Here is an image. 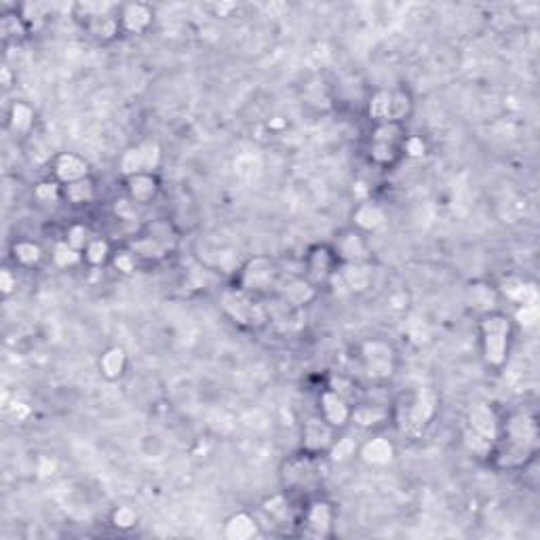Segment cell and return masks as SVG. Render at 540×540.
<instances>
[{
	"instance_id": "6da1fadb",
	"label": "cell",
	"mask_w": 540,
	"mask_h": 540,
	"mask_svg": "<svg viewBox=\"0 0 540 540\" xmlns=\"http://www.w3.org/2000/svg\"><path fill=\"white\" fill-rule=\"evenodd\" d=\"M536 422L530 414H515L507 422V445L500 452V467H519L536 449Z\"/></svg>"
},
{
	"instance_id": "7a4b0ae2",
	"label": "cell",
	"mask_w": 540,
	"mask_h": 540,
	"mask_svg": "<svg viewBox=\"0 0 540 540\" xmlns=\"http://www.w3.org/2000/svg\"><path fill=\"white\" fill-rule=\"evenodd\" d=\"M511 336V321L500 313H490L481 319V344L486 363L492 367H502L507 361Z\"/></svg>"
},
{
	"instance_id": "3957f363",
	"label": "cell",
	"mask_w": 540,
	"mask_h": 540,
	"mask_svg": "<svg viewBox=\"0 0 540 540\" xmlns=\"http://www.w3.org/2000/svg\"><path fill=\"white\" fill-rule=\"evenodd\" d=\"M435 410H437V397H435L433 391L422 389V391L412 393L408 397V403L399 406L397 420H399L401 431L408 433V435L422 433V429L433 420Z\"/></svg>"
},
{
	"instance_id": "277c9868",
	"label": "cell",
	"mask_w": 540,
	"mask_h": 540,
	"mask_svg": "<svg viewBox=\"0 0 540 540\" xmlns=\"http://www.w3.org/2000/svg\"><path fill=\"white\" fill-rule=\"evenodd\" d=\"M361 361L365 373L373 380L391 378L395 371V350L382 340H367L361 346Z\"/></svg>"
},
{
	"instance_id": "5b68a950",
	"label": "cell",
	"mask_w": 540,
	"mask_h": 540,
	"mask_svg": "<svg viewBox=\"0 0 540 540\" xmlns=\"http://www.w3.org/2000/svg\"><path fill=\"white\" fill-rule=\"evenodd\" d=\"M279 270L277 264L270 258L258 256L252 258L239 275V289L247 291V293H260V291H268L275 283H277Z\"/></svg>"
},
{
	"instance_id": "8992f818",
	"label": "cell",
	"mask_w": 540,
	"mask_h": 540,
	"mask_svg": "<svg viewBox=\"0 0 540 540\" xmlns=\"http://www.w3.org/2000/svg\"><path fill=\"white\" fill-rule=\"evenodd\" d=\"M222 308L235 321H239L243 325L264 321L262 308L258 304H254L249 293L243 291V289H228V291H224L222 293Z\"/></svg>"
},
{
	"instance_id": "52a82bcc",
	"label": "cell",
	"mask_w": 540,
	"mask_h": 540,
	"mask_svg": "<svg viewBox=\"0 0 540 540\" xmlns=\"http://www.w3.org/2000/svg\"><path fill=\"white\" fill-rule=\"evenodd\" d=\"M334 254L344 264H359L369 260L367 243L357 230H342L334 241Z\"/></svg>"
},
{
	"instance_id": "ba28073f",
	"label": "cell",
	"mask_w": 540,
	"mask_h": 540,
	"mask_svg": "<svg viewBox=\"0 0 540 540\" xmlns=\"http://www.w3.org/2000/svg\"><path fill=\"white\" fill-rule=\"evenodd\" d=\"M334 443V426L325 418H311L302 431V445L308 454L330 449Z\"/></svg>"
},
{
	"instance_id": "9c48e42d",
	"label": "cell",
	"mask_w": 540,
	"mask_h": 540,
	"mask_svg": "<svg viewBox=\"0 0 540 540\" xmlns=\"http://www.w3.org/2000/svg\"><path fill=\"white\" fill-rule=\"evenodd\" d=\"M469 431L484 437L486 441L490 443H496L498 439V418H496V412L486 406V403H477L471 408L469 412Z\"/></svg>"
},
{
	"instance_id": "30bf717a",
	"label": "cell",
	"mask_w": 540,
	"mask_h": 540,
	"mask_svg": "<svg viewBox=\"0 0 540 540\" xmlns=\"http://www.w3.org/2000/svg\"><path fill=\"white\" fill-rule=\"evenodd\" d=\"M336 254L334 249L325 247V245H317L311 249V256H308V275L315 283H323L334 275V264H336Z\"/></svg>"
},
{
	"instance_id": "8fae6325",
	"label": "cell",
	"mask_w": 540,
	"mask_h": 540,
	"mask_svg": "<svg viewBox=\"0 0 540 540\" xmlns=\"http://www.w3.org/2000/svg\"><path fill=\"white\" fill-rule=\"evenodd\" d=\"M321 410H323V418L332 426H344L350 418L348 401L344 397H340L336 391H325L321 395Z\"/></svg>"
},
{
	"instance_id": "7c38bea8",
	"label": "cell",
	"mask_w": 540,
	"mask_h": 540,
	"mask_svg": "<svg viewBox=\"0 0 540 540\" xmlns=\"http://www.w3.org/2000/svg\"><path fill=\"white\" fill-rule=\"evenodd\" d=\"M55 176L59 182L65 184L79 182L89 176V165L81 157H76V154H61L55 161Z\"/></svg>"
},
{
	"instance_id": "4fadbf2b",
	"label": "cell",
	"mask_w": 540,
	"mask_h": 540,
	"mask_svg": "<svg viewBox=\"0 0 540 540\" xmlns=\"http://www.w3.org/2000/svg\"><path fill=\"white\" fill-rule=\"evenodd\" d=\"M332 521H334V511H332L330 502L315 500L311 507H308L306 523H308V530H311L313 536H327L330 530H332Z\"/></svg>"
},
{
	"instance_id": "5bb4252c",
	"label": "cell",
	"mask_w": 540,
	"mask_h": 540,
	"mask_svg": "<svg viewBox=\"0 0 540 540\" xmlns=\"http://www.w3.org/2000/svg\"><path fill=\"white\" fill-rule=\"evenodd\" d=\"M393 456H395V445L384 437H373V439L365 441V445L361 447V458L367 462V465H373V467L389 465Z\"/></svg>"
},
{
	"instance_id": "9a60e30c",
	"label": "cell",
	"mask_w": 540,
	"mask_h": 540,
	"mask_svg": "<svg viewBox=\"0 0 540 540\" xmlns=\"http://www.w3.org/2000/svg\"><path fill=\"white\" fill-rule=\"evenodd\" d=\"M500 291H502L509 300H513V302H517V304H536V302H538V291H536V287H534L532 283L519 279V277H504V279L500 281Z\"/></svg>"
},
{
	"instance_id": "2e32d148",
	"label": "cell",
	"mask_w": 540,
	"mask_h": 540,
	"mask_svg": "<svg viewBox=\"0 0 540 540\" xmlns=\"http://www.w3.org/2000/svg\"><path fill=\"white\" fill-rule=\"evenodd\" d=\"M127 188H129V196L135 203H148L157 196L159 190V182L152 173H137L127 178Z\"/></svg>"
},
{
	"instance_id": "e0dca14e",
	"label": "cell",
	"mask_w": 540,
	"mask_h": 540,
	"mask_svg": "<svg viewBox=\"0 0 540 540\" xmlns=\"http://www.w3.org/2000/svg\"><path fill=\"white\" fill-rule=\"evenodd\" d=\"M340 281L348 287V291H365L371 283V268L367 262L344 264V268L340 270Z\"/></svg>"
},
{
	"instance_id": "ac0fdd59",
	"label": "cell",
	"mask_w": 540,
	"mask_h": 540,
	"mask_svg": "<svg viewBox=\"0 0 540 540\" xmlns=\"http://www.w3.org/2000/svg\"><path fill=\"white\" fill-rule=\"evenodd\" d=\"M121 20H123L125 30L139 34V32H144L152 24V11L146 5H141V3H131V5H127L123 9V17Z\"/></svg>"
},
{
	"instance_id": "d6986e66",
	"label": "cell",
	"mask_w": 540,
	"mask_h": 540,
	"mask_svg": "<svg viewBox=\"0 0 540 540\" xmlns=\"http://www.w3.org/2000/svg\"><path fill=\"white\" fill-rule=\"evenodd\" d=\"M258 532V525L254 521V517H249L247 513H237L226 521L224 527V536L230 540H247L254 538Z\"/></svg>"
},
{
	"instance_id": "ffe728a7",
	"label": "cell",
	"mask_w": 540,
	"mask_h": 540,
	"mask_svg": "<svg viewBox=\"0 0 540 540\" xmlns=\"http://www.w3.org/2000/svg\"><path fill=\"white\" fill-rule=\"evenodd\" d=\"M125 365H127V355L121 346H112L108 348L102 359H100V367H102V373L108 378V380H116L123 376L125 371Z\"/></svg>"
},
{
	"instance_id": "44dd1931",
	"label": "cell",
	"mask_w": 540,
	"mask_h": 540,
	"mask_svg": "<svg viewBox=\"0 0 540 540\" xmlns=\"http://www.w3.org/2000/svg\"><path fill=\"white\" fill-rule=\"evenodd\" d=\"M353 219L361 230H376L384 224V211L376 203H361L355 209Z\"/></svg>"
},
{
	"instance_id": "7402d4cb",
	"label": "cell",
	"mask_w": 540,
	"mask_h": 540,
	"mask_svg": "<svg viewBox=\"0 0 540 540\" xmlns=\"http://www.w3.org/2000/svg\"><path fill=\"white\" fill-rule=\"evenodd\" d=\"M367 112L371 118L384 123L391 121V112H393V93L391 91H376L369 100Z\"/></svg>"
},
{
	"instance_id": "603a6c76",
	"label": "cell",
	"mask_w": 540,
	"mask_h": 540,
	"mask_svg": "<svg viewBox=\"0 0 540 540\" xmlns=\"http://www.w3.org/2000/svg\"><path fill=\"white\" fill-rule=\"evenodd\" d=\"M285 300L295 304V306H302V304H308L313 298H315V287L308 283V281H302V279H293L287 283L285 291H283Z\"/></svg>"
},
{
	"instance_id": "cb8c5ba5",
	"label": "cell",
	"mask_w": 540,
	"mask_h": 540,
	"mask_svg": "<svg viewBox=\"0 0 540 540\" xmlns=\"http://www.w3.org/2000/svg\"><path fill=\"white\" fill-rule=\"evenodd\" d=\"M350 418L359 426H376L387 420V410L380 406H359L350 412Z\"/></svg>"
},
{
	"instance_id": "d4e9b609",
	"label": "cell",
	"mask_w": 540,
	"mask_h": 540,
	"mask_svg": "<svg viewBox=\"0 0 540 540\" xmlns=\"http://www.w3.org/2000/svg\"><path fill=\"white\" fill-rule=\"evenodd\" d=\"M371 139L373 144H391V146H397V141L403 139V129L399 123L395 121H384L380 123L373 133H371Z\"/></svg>"
},
{
	"instance_id": "484cf974",
	"label": "cell",
	"mask_w": 540,
	"mask_h": 540,
	"mask_svg": "<svg viewBox=\"0 0 540 540\" xmlns=\"http://www.w3.org/2000/svg\"><path fill=\"white\" fill-rule=\"evenodd\" d=\"M131 252L139 258H146V260H161L165 258L167 249L159 243L154 241L152 237H144V239H137L131 243Z\"/></svg>"
},
{
	"instance_id": "4316f807",
	"label": "cell",
	"mask_w": 540,
	"mask_h": 540,
	"mask_svg": "<svg viewBox=\"0 0 540 540\" xmlns=\"http://www.w3.org/2000/svg\"><path fill=\"white\" fill-rule=\"evenodd\" d=\"M65 196L68 201L76 203V205H83V203H89L93 201L95 196V188H93V182L89 178L85 180H79V182H72L65 186Z\"/></svg>"
},
{
	"instance_id": "83f0119b",
	"label": "cell",
	"mask_w": 540,
	"mask_h": 540,
	"mask_svg": "<svg viewBox=\"0 0 540 540\" xmlns=\"http://www.w3.org/2000/svg\"><path fill=\"white\" fill-rule=\"evenodd\" d=\"M148 237H152L154 241H159L167 252L176 247L178 237L173 233V228L169 226V222H152L148 226Z\"/></svg>"
},
{
	"instance_id": "f1b7e54d",
	"label": "cell",
	"mask_w": 540,
	"mask_h": 540,
	"mask_svg": "<svg viewBox=\"0 0 540 540\" xmlns=\"http://www.w3.org/2000/svg\"><path fill=\"white\" fill-rule=\"evenodd\" d=\"M13 256H15V260H17L20 264H24V266H34V264L40 262L43 249H40L36 243H32V241H20V243L13 245Z\"/></svg>"
},
{
	"instance_id": "f546056e",
	"label": "cell",
	"mask_w": 540,
	"mask_h": 540,
	"mask_svg": "<svg viewBox=\"0 0 540 540\" xmlns=\"http://www.w3.org/2000/svg\"><path fill=\"white\" fill-rule=\"evenodd\" d=\"M469 300L475 308H479V311H490V308L496 304L494 291L488 285H481V283H473L469 287Z\"/></svg>"
},
{
	"instance_id": "4dcf8cb0",
	"label": "cell",
	"mask_w": 540,
	"mask_h": 540,
	"mask_svg": "<svg viewBox=\"0 0 540 540\" xmlns=\"http://www.w3.org/2000/svg\"><path fill=\"white\" fill-rule=\"evenodd\" d=\"M89 28H91V32H93L98 38H102V40H108V38H112V36L116 34V30H118V24H116V20H114V17H110L108 13H102V15H95V17H91V24H89Z\"/></svg>"
},
{
	"instance_id": "1f68e13d",
	"label": "cell",
	"mask_w": 540,
	"mask_h": 540,
	"mask_svg": "<svg viewBox=\"0 0 540 540\" xmlns=\"http://www.w3.org/2000/svg\"><path fill=\"white\" fill-rule=\"evenodd\" d=\"M32 123H34V112H32L30 106H26V104H15V106L11 108V127H13V131L26 133V131H30Z\"/></svg>"
},
{
	"instance_id": "d6a6232c",
	"label": "cell",
	"mask_w": 540,
	"mask_h": 540,
	"mask_svg": "<svg viewBox=\"0 0 540 540\" xmlns=\"http://www.w3.org/2000/svg\"><path fill=\"white\" fill-rule=\"evenodd\" d=\"M141 152V161H144V171L152 173L161 163V146L157 141H144L137 146Z\"/></svg>"
},
{
	"instance_id": "836d02e7",
	"label": "cell",
	"mask_w": 540,
	"mask_h": 540,
	"mask_svg": "<svg viewBox=\"0 0 540 540\" xmlns=\"http://www.w3.org/2000/svg\"><path fill=\"white\" fill-rule=\"evenodd\" d=\"M53 260L59 268H70L81 262V254L79 249H74L70 243H57L53 249Z\"/></svg>"
},
{
	"instance_id": "e575fe53",
	"label": "cell",
	"mask_w": 540,
	"mask_h": 540,
	"mask_svg": "<svg viewBox=\"0 0 540 540\" xmlns=\"http://www.w3.org/2000/svg\"><path fill=\"white\" fill-rule=\"evenodd\" d=\"M121 171H123L127 178L137 176V173H146V171H144V161H141V152H139L137 146H135V148H129V150L123 154V159H121Z\"/></svg>"
},
{
	"instance_id": "d590c367",
	"label": "cell",
	"mask_w": 540,
	"mask_h": 540,
	"mask_svg": "<svg viewBox=\"0 0 540 540\" xmlns=\"http://www.w3.org/2000/svg\"><path fill=\"white\" fill-rule=\"evenodd\" d=\"M355 449H357L355 439H353V437H342V439H338L336 443H332L330 456H332L334 462H346L348 458L355 456Z\"/></svg>"
},
{
	"instance_id": "8d00e7d4",
	"label": "cell",
	"mask_w": 540,
	"mask_h": 540,
	"mask_svg": "<svg viewBox=\"0 0 540 540\" xmlns=\"http://www.w3.org/2000/svg\"><path fill=\"white\" fill-rule=\"evenodd\" d=\"M108 254H110V245H108L104 239H93V241H89V245L85 247V258H87L91 264H95V266L104 264V262L108 260Z\"/></svg>"
},
{
	"instance_id": "74e56055",
	"label": "cell",
	"mask_w": 540,
	"mask_h": 540,
	"mask_svg": "<svg viewBox=\"0 0 540 540\" xmlns=\"http://www.w3.org/2000/svg\"><path fill=\"white\" fill-rule=\"evenodd\" d=\"M369 154L378 165H389L397 159V148L391 144H371Z\"/></svg>"
},
{
	"instance_id": "f35d334b",
	"label": "cell",
	"mask_w": 540,
	"mask_h": 540,
	"mask_svg": "<svg viewBox=\"0 0 540 540\" xmlns=\"http://www.w3.org/2000/svg\"><path fill=\"white\" fill-rule=\"evenodd\" d=\"M264 509L279 521H287L289 519V504L285 500V496H272L264 502Z\"/></svg>"
},
{
	"instance_id": "ab89813d",
	"label": "cell",
	"mask_w": 540,
	"mask_h": 540,
	"mask_svg": "<svg viewBox=\"0 0 540 540\" xmlns=\"http://www.w3.org/2000/svg\"><path fill=\"white\" fill-rule=\"evenodd\" d=\"M410 108H412V102H410V95H408V93H403V91L393 93V112H391V121L399 123L401 118H406V116H408Z\"/></svg>"
},
{
	"instance_id": "60d3db41",
	"label": "cell",
	"mask_w": 540,
	"mask_h": 540,
	"mask_svg": "<svg viewBox=\"0 0 540 540\" xmlns=\"http://www.w3.org/2000/svg\"><path fill=\"white\" fill-rule=\"evenodd\" d=\"M65 243H70L74 249H83V247H87L89 245V230L85 228V226H81V224H76V226H72L70 230H68V241Z\"/></svg>"
},
{
	"instance_id": "b9f144b4",
	"label": "cell",
	"mask_w": 540,
	"mask_h": 540,
	"mask_svg": "<svg viewBox=\"0 0 540 540\" xmlns=\"http://www.w3.org/2000/svg\"><path fill=\"white\" fill-rule=\"evenodd\" d=\"M515 319L521 327H534L538 321V306L536 304H521L519 311L515 313Z\"/></svg>"
},
{
	"instance_id": "7bdbcfd3",
	"label": "cell",
	"mask_w": 540,
	"mask_h": 540,
	"mask_svg": "<svg viewBox=\"0 0 540 540\" xmlns=\"http://www.w3.org/2000/svg\"><path fill=\"white\" fill-rule=\"evenodd\" d=\"M137 521V515L131 507H118L114 513H112V523L121 530H127V527H133Z\"/></svg>"
},
{
	"instance_id": "ee69618b",
	"label": "cell",
	"mask_w": 540,
	"mask_h": 540,
	"mask_svg": "<svg viewBox=\"0 0 540 540\" xmlns=\"http://www.w3.org/2000/svg\"><path fill=\"white\" fill-rule=\"evenodd\" d=\"M34 196L40 201V203H55L59 199V186L55 182H43L36 186L34 190Z\"/></svg>"
},
{
	"instance_id": "f6af8a7d",
	"label": "cell",
	"mask_w": 540,
	"mask_h": 540,
	"mask_svg": "<svg viewBox=\"0 0 540 540\" xmlns=\"http://www.w3.org/2000/svg\"><path fill=\"white\" fill-rule=\"evenodd\" d=\"M403 150H406L408 157H412V159H420V157H424V152H426V144H424V139H422V137L412 135V137H408V139L403 141Z\"/></svg>"
},
{
	"instance_id": "bcb514c9",
	"label": "cell",
	"mask_w": 540,
	"mask_h": 540,
	"mask_svg": "<svg viewBox=\"0 0 540 540\" xmlns=\"http://www.w3.org/2000/svg\"><path fill=\"white\" fill-rule=\"evenodd\" d=\"M114 266H116L121 272L131 275V272L135 270V256L129 254V252H123V254H118V256L114 258Z\"/></svg>"
},
{
	"instance_id": "7dc6e473",
	"label": "cell",
	"mask_w": 540,
	"mask_h": 540,
	"mask_svg": "<svg viewBox=\"0 0 540 540\" xmlns=\"http://www.w3.org/2000/svg\"><path fill=\"white\" fill-rule=\"evenodd\" d=\"M114 211H116V215L118 217H131L133 215V203L131 201H127V199H121V201H116V205H114Z\"/></svg>"
},
{
	"instance_id": "c3c4849f",
	"label": "cell",
	"mask_w": 540,
	"mask_h": 540,
	"mask_svg": "<svg viewBox=\"0 0 540 540\" xmlns=\"http://www.w3.org/2000/svg\"><path fill=\"white\" fill-rule=\"evenodd\" d=\"M15 287V279L9 270H3L0 272V289H3V293H11Z\"/></svg>"
},
{
	"instance_id": "681fc988",
	"label": "cell",
	"mask_w": 540,
	"mask_h": 540,
	"mask_svg": "<svg viewBox=\"0 0 540 540\" xmlns=\"http://www.w3.org/2000/svg\"><path fill=\"white\" fill-rule=\"evenodd\" d=\"M3 85L11 87V72H9V68H3Z\"/></svg>"
}]
</instances>
